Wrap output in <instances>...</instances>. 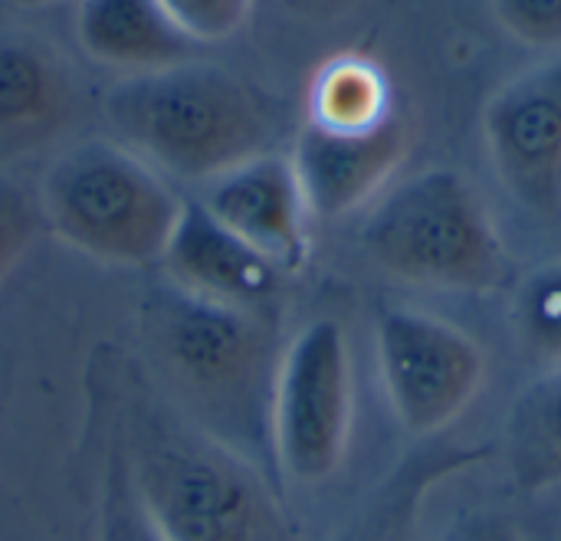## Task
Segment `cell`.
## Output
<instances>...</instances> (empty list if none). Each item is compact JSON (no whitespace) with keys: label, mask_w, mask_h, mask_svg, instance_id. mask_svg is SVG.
I'll list each match as a JSON object with an SVG mask.
<instances>
[{"label":"cell","mask_w":561,"mask_h":541,"mask_svg":"<svg viewBox=\"0 0 561 541\" xmlns=\"http://www.w3.org/2000/svg\"><path fill=\"white\" fill-rule=\"evenodd\" d=\"M394 115L388 72L365 53L325 59L309 85L306 122L329 131H371Z\"/></svg>","instance_id":"2e32d148"},{"label":"cell","mask_w":561,"mask_h":541,"mask_svg":"<svg viewBox=\"0 0 561 541\" xmlns=\"http://www.w3.org/2000/svg\"><path fill=\"white\" fill-rule=\"evenodd\" d=\"M486 457L490 447L480 444L431 440L417 447L362 499L332 541H417L427 496Z\"/></svg>","instance_id":"4fadbf2b"},{"label":"cell","mask_w":561,"mask_h":541,"mask_svg":"<svg viewBox=\"0 0 561 541\" xmlns=\"http://www.w3.org/2000/svg\"><path fill=\"white\" fill-rule=\"evenodd\" d=\"M158 266L171 286L197 299L276 319L286 273L230 233L197 197L181 204Z\"/></svg>","instance_id":"30bf717a"},{"label":"cell","mask_w":561,"mask_h":541,"mask_svg":"<svg viewBox=\"0 0 561 541\" xmlns=\"http://www.w3.org/2000/svg\"><path fill=\"white\" fill-rule=\"evenodd\" d=\"M95 541H168L135 490L122 440L112 424H108V447H105V467H102Z\"/></svg>","instance_id":"ac0fdd59"},{"label":"cell","mask_w":561,"mask_h":541,"mask_svg":"<svg viewBox=\"0 0 561 541\" xmlns=\"http://www.w3.org/2000/svg\"><path fill=\"white\" fill-rule=\"evenodd\" d=\"M82 79L39 33L0 26V161L56 145L82 112Z\"/></svg>","instance_id":"8fae6325"},{"label":"cell","mask_w":561,"mask_h":541,"mask_svg":"<svg viewBox=\"0 0 561 541\" xmlns=\"http://www.w3.org/2000/svg\"><path fill=\"white\" fill-rule=\"evenodd\" d=\"M102 115L115 141L158 174L201 187L253 154L276 151L279 131L276 108L256 85L201 59L112 82Z\"/></svg>","instance_id":"3957f363"},{"label":"cell","mask_w":561,"mask_h":541,"mask_svg":"<svg viewBox=\"0 0 561 541\" xmlns=\"http://www.w3.org/2000/svg\"><path fill=\"white\" fill-rule=\"evenodd\" d=\"M411 148L408 122L394 112L371 131H329L306 122L289 161L296 168L309 217L335 220L368 204L401 168Z\"/></svg>","instance_id":"7c38bea8"},{"label":"cell","mask_w":561,"mask_h":541,"mask_svg":"<svg viewBox=\"0 0 561 541\" xmlns=\"http://www.w3.org/2000/svg\"><path fill=\"white\" fill-rule=\"evenodd\" d=\"M36 200L59 243L122 269L161 263L184 204L164 174L115 138L62 148L46 164Z\"/></svg>","instance_id":"5b68a950"},{"label":"cell","mask_w":561,"mask_h":541,"mask_svg":"<svg viewBox=\"0 0 561 541\" xmlns=\"http://www.w3.org/2000/svg\"><path fill=\"white\" fill-rule=\"evenodd\" d=\"M362 253L421 289L496 292L513 276L486 200L457 168H427L385 194L362 227Z\"/></svg>","instance_id":"277c9868"},{"label":"cell","mask_w":561,"mask_h":541,"mask_svg":"<svg viewBox=\"0 0 561 541\" xmlns=\"http://www.w3.org/2000/svg\"><path fill=\"white\" fill-rule=\"evenodd\" d=\"M197 200L279 273L293 276L309 263V207L289 154H253L207 181Z\"/></svg>","instance_id":"9c48e42d"},{"label":"cell","mask_w":561,"mask_h":541,"mask_svg":"<svg viewBox=\"0 0 561 541\" xmlns=\"http://www.w3.org/2000/svg\"><path fill=\"white\" fill-rule=\"evenodd\" d=\"M39 230L43 214L36 194H30L16 177L0 171V286L20 266Z\"/></svg>","instance_id":"d6986e66"},{"label":"cell","mask_w":561,"mask_h":541,"mask_svg":"<svg viewBox=\"0 0 561 541\" xmlns=\"http://www.w3.org/2000/svg\"><path fill=\"white\" fill-rule=\"evenodd\" d=\"M158 7L194 46L237 36L253 13V0H158Z\"/></svg>","instance_id":"ffe728a7"},{"label":"cell","mask_w":561,"mask_h":541,"mask_svg":"<svg viewBox=\"0 0 561 541\" xmlns=\"http://www.w3.org/2000/svg\"><path fill=\"white\" fill-rule=\"evenodd\" d=\"M510 322L536 361L561 368V260L529 269L516 283Z\"/></svg>","instance_id":"e0dca14e"},{"label":"cell","mask_w":561,"mask_h":541,"mask_svg":"<svg viewBox=\"0 0 561 541\" xmlns=\"http://www.w3.org/2000/svg\"><path fill=\"white\" fill-rule=\"evenodd\" d=\"M279 7L306 23H332L362 7V0H279Z\"/></svg>","instance_id":"603a6c76"},{"label":"cell","mask_w":561,"mask_h":541,"mask_svg":"<svg viewBox=\"0 0 561 541\" xmlns=\"http://www.w3.org/2000/svg\"><path fill=\"white\" fill-rule=\"evenodd\" d=\"M135 325L154 388L191 424L276 476V319L197 299L161 276L138 296Z\"/></svg>","instance_id":"7a4b0ae2"},{"label":"cell","mask_w":561,"mask_h":541,"mask_svg":"<svg viewBox=\"0 0 561 541\" xmlns=\"http://www.w3.org/2000/svg\"><path fill=\"white\" fill-rule=\"evenodd\" d=\"M483 138L503 187L533 214L561 210V53L529 66L490 99Z\"/></svg>","instance_id":"ba28073f"},{"label":"cell","mask_w":561,"mask_h":541,"mask_svg":"<svg viewBox=\"0 0 561 541\" xmlns=\"http://www.w3.org/2000/svg\"><path fill=\"white\" fill-rule=\"evenodd\" d=\"M355 371L342 322H306L279 352L273 384L276 473L299 486L332 480L348 453Z\"/></svg>","instance_id":"8992f818"},{"label":"cell","mask_w":561,"mask_h":541,"mask_svg":"<svg viewBox=\"0 0 561 541\" xmlns=\"http://www.w3.org/2000/svg\"><path fill=\"white\" fill-rule=\"evenodd\" d=\"M440 541H526V536L500 513H470L457 519Z\"/></svg>","instance_id":"7402d4cb"},{"label":"cell","mask_w":561,"mask_h":541,"mask_svg":"<svg viewBox=\"0 0 561 541\" xmlns=\"http://www.w3.org/2000/svg\"><path fill=\"white\" fill-rule=\"evenodd\" d=\"M503 453L510 480L523 493L561 486V368H549L510 404Z\"/></svg>","instance_id":"9a60e30c"},{"label":"cell","mask_w":561,"mask_h":541,"mask_svg":"<svg viewBox=\"0 0 561 541\" xmlns=\"http://www.w3.org/2000/svg\"><path fill=\"white\" fill-rule=\"evenodd\" d=\"M7 3H13V7H46L53 0H7Z\"/></svg>","instance_id":"cb8c5ba5"},{"label":"cell","mask_w":561,"mask_h":541,"mask_svg":"<svg viewBox=\"0 0 561 541\" xmlns=\"http://www.w3.org/2000/svg\"><path fill=\"white\" fill-rule=\"evenodd\" d=\"M375 361L398 424L414 437L444 434L486 378L483 348L460 325L417 309L378 315Z\"/></svg>","instance_id":"52a82bcc"},{"label":"cell","mask_w":561,"mask_h":541,"mask_svg":"<svg viewBox=\"0 0 561 541\" xmlns=\"http://www.w3.org/2000/svg\"><path fill=\"white\" fill-rule=\"evenodd\" d=\"M76 36L95 62L128 76L184 62L194 53L158 0H79Z\"/></svg>","instance_id":"5bb4252c"},{"label":"cell","mask_w":561,"mask_h":541,"mask_svg":"<svg viewBox=\"0 0 561 541\" xmlns=\"http://www.w3.org/2000/svg\"><path fill=\"white\" fill-rule=\"evenodd\" d=\"M128 473L168 541H299L276 476L191 424L138 361L105 368Z\"/></svg>","instance_id":"6da1fadb"},{"label":"cell","mask_w":561,"mask_h":541,"mask_svg":"<svg viewBox=\"0 0 561 541\" xmlns=\"http://www.w3.org/2000/svg\"><path fill=\"white\" fill-rule=\"evenodd\" d=\"M496 20L526 46L561 49V0H493Z\"/></svg>","instance_id":"44dd1931"}]
</instances>
